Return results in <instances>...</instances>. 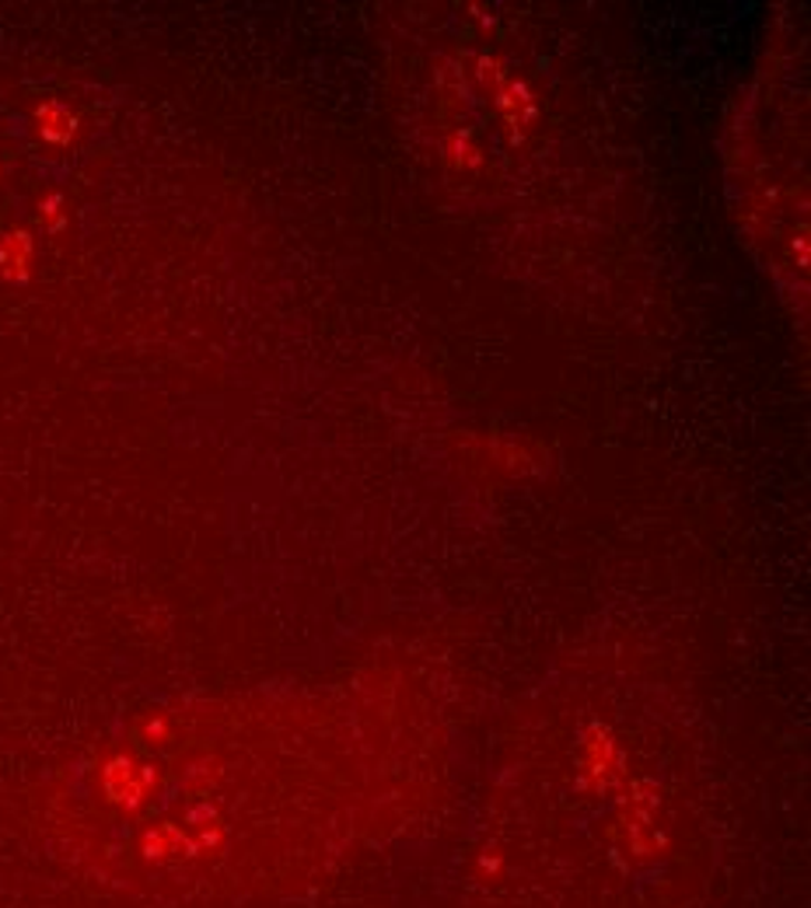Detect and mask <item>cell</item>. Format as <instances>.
Instances as JSON below:
<instances>
[{
  "label": "cell",
  "mask_w": 811,
  "mask_h": 908,
  "mask_svg": "<svg viewBox=\"0 0 811 908\" xmlns=\"http://www.w3.org/2000/svg\"><path fill=\"white\" fill-rule=\"evenodd\" d=\"M42 224L49 231H60L63 227V196H49L42 203Z\"/></svg>",
  "instance_id": "3957f363"
},
{
  "label": "cell",
  "mask_w": 811,
  "mask_h": 908,
  "mask_svg": "<svg viewBox=\"0 0 811 908\" xmlns=\"http://www.w3.org/2000/svg\"><path fill=\"white\" fill-rule=\"evenodd\" d=\"M32 235L29 231H8L4 238H0V276L8 283H25L32 273Z\"/></svg>",
  "instance_id": "6da1fadb"
},
{
  "label": "cell",
  "mask_w": 811,
  "mask_h": 908,
  "mask_svg": "<svg viewBox=\"0 0 811 908\" xmlns=\"http://www.w3.org/2000/svg\"><path fill=\"white\" fill-rule=\"evenodd\" d=\"M36 126H39V137L46 144H70L74 134H78V116L70 109H63L60 101H46V106L36 109Z\"/></svg>",
  "instance_id": "7a4b0ae2"
}]
</instances>
